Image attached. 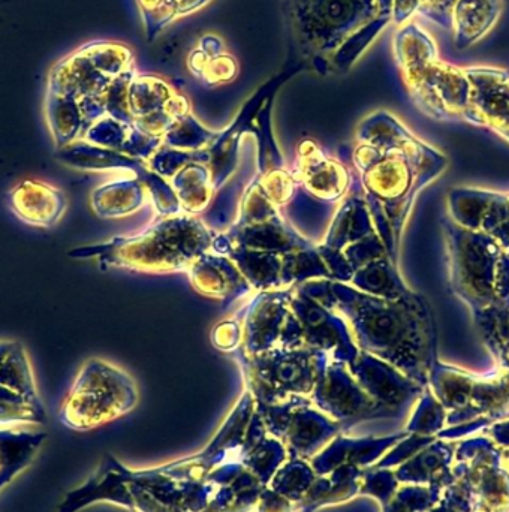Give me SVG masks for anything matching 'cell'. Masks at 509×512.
Listing matches in <instances>:
<instances>
[{"instance_id":"obj_1","label":"cell","mask_w":509,"mask_h":512,"mask_svg":"<svg viewBox=\"0 0 509 512\" xmlns=\"http://www.w3.org/2000/svg\"><path fill=\"white\" fill-rule=\"evenodd\" d=\"M387 9H393V0H285L283 14L291 53L300 65L328 75V57Z\"/></svg>"},{"instance_id":"obj_2","label":"cell","mask_w":509,"mask_h":512,"mask_svg":"<svg viewBox=\"0 0 509 512\" xmlns=\"http://www.w3.org/2000/svg\"><path fill=\"white\" fill-rule=\"evenodd\" d=\"M107 72L99 68L90 53L89 45L75 50L51 68L47 80V93L80 102L84 99L102 98L111 81Z\"/></svg>"},{"instance_id":"obj_3","label":"cell","mask_w":509,"mask_h":512,"mask_svg":"<svg viewBox=\"0 0 509 512\" xmlns=\"http://www.w3.org/2000/svg\"><path fill=\"white\" fill-rule=\"evenodd\" d=\"M9 203L20 221L38 228H53L68 209L62 189L38 180H24L15 185L9 194Z\"/></svg>"},{"instance_id":"obj_4","label":"cell","mask_w":509,"mask_h":512,"mask_svg":"<svg viewBox=\"0 0 509 512\" xmlns=\"http://www.w3.org/2000/svg\"><path fill=\"white\" fill-rule=\"evenodd\" d=\"M393 9L381 11L366 26L360 27L357 32L352 33L330 57H328V72L330 74H345L351 71L352 66L360 60L364 51L370 47L376 36L382 32L388 21L391 20Z\"/></svg>"},{"instance_id":"obj_5","label":"cell","mask_w":509,"mask_h":512,"mask_svg":"<svg viewBox=\"0 0 509 512\" xmlns=\"http://www.w3.org/2000/svg\"><path fill=\"white\" fill-rule=\"evenodd\" d=\"M45 113L48 128L59 149L74 143L78 137H83V117L74 99L47 93Z\"/></svg>"},{"instance_id":"obj_6","label":"cell","mask_w":509,"mask_h":512,"mask_svg":"<svg viewBox=\"0 0 509 512\" xmlns=\"http://www.w3.org/2000/svg\"><path fill=\"white\" fill-rule=\"evenodd\" d=\"M0 385L29 400L36 399L35 379L32 364L23 343L12 340L8 354L0 363Z\"/></svg>"},{"instance_id":"obj_7","label":"cell","mask_w":509,"mask_h":512,"mask_svg":"<svg viewBox=\"0 0 509 512\" xmlns=\"http://www.w3.org/2000/svg\"><path fill=\"white\" fill-rule=\"evenodd\" d=\"M192 74L210 84L228 83L236 78L239 72V63L231 54L222 53L219 56L209 57L203 51H192L188 59Z\"/></svg>"},{"instance_id":"obj_8","label":"cell","mask_w":509,"mask_h":512,"mask_svg":"<svg viewBox=\"0 0 509 512\" xmlns=\"http://www.w3.org/2000/svg\"><path fill=\"white\" fill-rule=\"evenodd\" d=\"M146 23L147 39L153 41L177 18V0H137Z\"/></svg>"},{"instance_id":"obj_9","label":"cell","mask_w":509,"mask_h":512,"mask_svg":"<svg viewBox=\"0 0 509 512\" xmlns=\"http://www.w3.org/2000/svg\"><path fill=\"white\" fill-rule=\"evenodd\" d=\"M224 42L219 36L215 35H204L200 41V50L209 57L219 56L224 53Z\"/></svg>"},{"instance_id":"obj_10","label":"cell","mask_w":509,"mask_h":512,"mask_svg":"<svg viewBox=\"0 0 509 512\" xmlns=\"http://www.w3.org/2000/svg\"><path fill=\"white\" fill-rule=\"evenodd\" d=\"M210 2L213 0H177V17H185L198 9H203Z\"/></svg>"},{"instance_id":"obj_11","label":"cell","mask_w":509,"mask_h":512,"mask_svg":"<svg viewBox=\"0 0 509 512\" xmlns=\"http://www.w3.org/2000/svg\"><path fill=\"white\" fill-rule=\"evenodd\" d=\"M12 340H0V363L11 348Z\"/></svg>"},{"instance_id":"obj_12","label":"cell","mask_w":509,"mask_h":512,"mask_svg":"<svg viewBox=\"0 0 509 512\" xmlns=\"http://www.w3.org/2000/svg\"><path fill=\"white\" fill-rule=\"evenodd\" d=\"M0 3H3V0H0ZM0 21H2V18H0Z\"/></svg>"}]
</instances>
